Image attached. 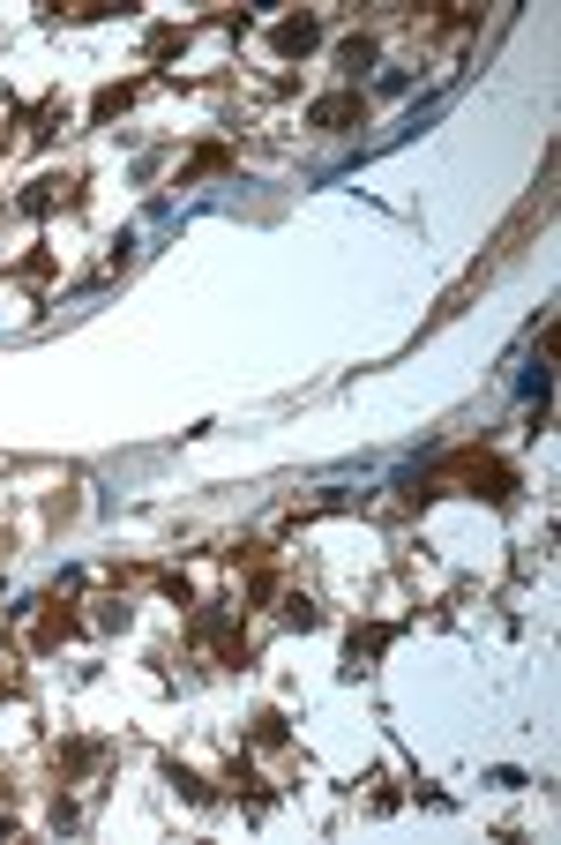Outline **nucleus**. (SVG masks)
Segmentation results:
<instances>
[{"label": "nucleus", "instance_id": "f257e3e1", "mask_svg": "<svg viewBox=\"0 0 561 845\" xmlns=\"http://www.w3.org/2000/svg\"><path fill=\"white\" fill-rule=\"evenodd\" d=\"M442 479H464V487L487 494V502H509V487H517V479H509V464H502V457H479V449H464V457H449L442 472H427V487H442Z\"/></svg>", "mask_w": 561, "mask_h": 845}, {"label": "nucleus", "instance_id": "20e7f679", "mask_svg": "<svg viewBox=\"0 0 561 845\" xmlns=\"http://www.w3.org/2000/svg\"><path fill=\"white\" fill-rule=\"evenodd\" d=\"M337 60H345V68H352V75H360V68H367V60H374V38H345V53H337Z\"/></svg>", "mask_w": 561, "mask_h": 845}, {"label": "nucleus", "instance_id": "7ed1b4c3", "mask_svg": "<svg viewBox=\"0 0 561 845\" xmlns=\"http://www.w3.org/2000/svg\"><path fill=\"white\" fill-rule=\"evenodd\" d=\"M315 38H322V30H315V15H292V23L277 30V45H285V53H307Z\"/></svg>", "mask_w": 561, "mask_h": 845}, {"label": "nucleus", "instance_id": "f03ea898", "mask_svg": "<svg viewBox=\"0 0 561 845\" xmlns=\"http://www.w3.org/2000/svg\"><path fill=\"white\" fill-rule=\"evenodd\" d=\"M360 120V90H345V98H322L315 105V128H352Z\"/></svg>", "mask_w": 561, "mask_h": 845}]
</instances>
